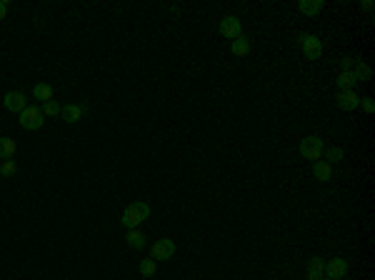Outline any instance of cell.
I'll return each mask as SVG.
<instances>
[{"instance_id": "6da1fadb", "label": "cell", "mask_w": 375, "mask_h": 280, "mask_svg": "<svg viewBox=\"0 0 375 280\" xmlns=\"http://www.w3.org/2000/svg\"><path fill=\"white\" fill-rule=\"evenodd\" d=\"M148 215H150V205H148V203H143V200L130 203L128 208L123 210V215H120V225H123V228H128V230L140 228V223H143V220H148Z\"/></svg>"}, {"instance_id": "d6986e66", "label": "cell", "mask_w": 375, "mask_h": 280, "mask_svg": "<svg viewBox=\"0 0 375 280\" xmlns=\"http://www.w3.org/2000/svg\"><path fill=\"white\" fill-rule=\"evenodd\" d=\"M33 98L40 100V103H48V100H53V88H50L48 83H38V85L33 88Z\"/></svg>"}, {"instance_id": "9a60e30c", "label": "cell", "mask_w": 375, "mask_h": 280, "mask_svg": "<svg viewBox=\"0 0 375 280\" xmlns=\"http://www.w3.org/2000/svg\"><path fill=\"white\" fill-rule=\"evenodd\" d=\"M325 275V263H323V258H313L310 263H308V280H320Z\"/></svg>"}, {"instance_id": "9c48e42d", "label": "cell", "mask_w": 375, "mask_h": 280, "mask_svg": "<svg viewBox=\"0 0 375 280\" xmlns=\"http://www.w3.org/2000/svg\"><path fill=\"white\" fill-rule=\"evenodd\" d=\"M220 35L228 38V40H235V38H240V35H243L240 20H238L235 15H225L223 20H220Z\"/></svg>"}, {"instance_id": "603a6c76", "label": "cell", "mask_w": 375, "mask_h": 280, "mask_svg": "<svg viewBox=\"0 0 375 280\" xmlns=\"http://www.w3.org/2000/svg\"><path fill=\"white\" fill-rule=\"evenodd\" d=\"M0 175L3 178H13L15 175V163L13 160H3L0 163Z\"/></svg>"}, {"instance_id": "2e32d148", "label": "cell", "mask_w": 375, "mask_h": 280, "mask_svg": "<svg viewBox=\"0 0 375 280\" xmlns=\"http://www.w3.org/2000/svg\"><path fill=\"white\" fill-rule=\"evenodd\" d=\"M15 150H18L15 140L8 138V135H0V160H10L15 155Z\"/></svg>"}, {"instance_id": "8fae6325", "label": "cell", "mask_w": 375, "mask_h": 280, "mask_svg": "<svg viewBox=\"0 0 375 280\" xmlns=\"http://www.w3.org/2000/svg\"><path fill=\"white\" fill-rule=\"evenodd\" d=\"M313 175H315V180L328 183V180L333 178V165H328L325 160H315V163H313Z\"/></svg>"}, {"instance_id": "7402d4cb", "label": "cell", "mask_w": 375, "mask_h": 280, "mask_svg": "<svg viewBox=\"0 0 375 280\" xmlns=\"http://www.w3.org/2000/svg\"><path fill=\"white\" fill-rule=\"evenodd\" d=\"M43 115H48V118H53V115H60V103L58 100H48V103H43Z\"/></svg>"}, {"instance_id": "277c9868", "label": "cell", "mask_w": 375, "mask_h": 280, "mask_svg": "<svg viewBox=\"0 0 375 280\" xmlns=\"http://www.w3.org/2000/svg\"><path fill=\"white\" fill-rule=\"evenodd\" d=\"M298 43H300V48H303V55H305L308 60H318V58L323 55V43H320V38H315V35H300Z\"/></svg>"}, {"instance_id": "e0dca14e", "label": "cell", "mask_w": 375, "mask_h": 280, "mask_svg": "<svg viewBox=\"0 0 375 280\" xmlns=\"http://www.w3.org/2000/svg\"><path fill=\"white\" fill-rule=\"evenodd\" d=\"M323 155H325V163H328V165H338V163L345 158V150H343L340 145H333V148H325Z\"/></svg>"}, {"instance_id": "30bf717a", "label": "cell", "mask_w": 375, "mask_h": 280, "mask_svg": "<svg viewBox=\"0 0 375 280\" xmlns=\"http://www.w3.org/2000/svg\"><path fill=\"white\" fill-rule=\"evenodd\" d=\"M60 115H63V120H65V123H78V120L85 115V108H83V105L70 103V105H63V108H60Z\"/></svg>"}, {"instance_id": "5b68a950", "label": "cell", "mask_w": 375, "mask_h": 280, "mask_svg": "<svg viewBox=\"0 0 375 280\" xmlns=\"http://www.w3.org/2000/svg\"><path fill=\"white\" fill-rule=\"evenodd\" d=\"M173 255H175V243L170 238H160L150 248V258L153 260H170Z\"/></svg>"}, {"instance_id": "ac0fdd59", "label": "cell", "mask_w": 375, "mask_h": 280, "mask_svg": "<svg viewBox=\"0 0 375 280\" xmlns=\"http://www.w3.org/2000/svg\"><path fill=\"white\" fill-rule=\"evenodd\" d=\"M125 243H128L130 248L140 250V248H145V235H143L138 228H133V230H128V233H125Z\"/></svg>"}, {"instance_id": "5bb4252c", "label": "cell", "mask_w": 375, "mask_h": 280, "mask_svg": "<svg viewBox=\"0 0 375 280\" xmlns=\"http://www.w3.org/2000/svg\"><path fill=\"white\" fill-rule=\"evenodd\" d=\"M338 90H353L355 85H358V80H355V75H353V70H340V75H338Z\"/></svg>"}, {"instance_id": "cb8c5ba5", "label": "cell", "mask_w": 375, "mask_h": 280, "mask_svg": "<svg viewBox=\"0 0 375 280\" xmlns=\"http://www.w3.org/2000/svg\"><path fill=\"white\" fill-rule=\"evenodd\" d=\"M355 63H358V58H353V55H343V58H340V68L343 70H353Z\"/></svg>"}, {"instance_id": "52a82bcc", "label": "cell", "mask_w": 375, "mask_h": 280, "mask_svg": "<svg viewBox=\"0 0 375 280\" xmlns=\"http://www.w3.org/2000/svg\"><path fill=\"white\" fill-rule=\"evenodd\" d=\"M3 105H5V110H10V113H18V115H20V113L28 108V98H25L23 93L13 90V93H5Z\"/></svg>"}, {"instance_id": "ba28073f", "label": "cell", "mask_w": 375, "mask_h": 280, "mask_svg": "<svg viewBox=\"0 0 375 280\" xmlns=\"http://www.w3.org/2000/svg\"><path fill=\"white\" fill-rule=\"evenodd\" d=\"M348 275V260L345 258H333L325 263V278L330 280H343Z\"/></svg>"}, {"instance_id": "7a4b0ae2", "label": "cell", "mask_w": 375, "mask_h": 280, "mask_svg": "<svg viewBox=\"0 0 375 280\" xmlns=\"http://www.w3.org/2000/svg\"><path fill=\"white\" fill-rule=\"evenodd\" d=\"M323 150H325V143L318 138V135H308V138L300 140V155L305 158V160H320V155H323Z\"/></svg>"}, {"instance_id": "7c38bea8", "label": "cell", "mask_w": 375, "mask_h": 280, "mask_svg": "<svg viewBox=\"0 0 375 280\" xmlns=\"http://www.w3.org/2000/svg\"><path fill=\"white\" fill-rule=\"evenodd\" d=\"M230 53H233L235 58H245V55L250 53V38H245V35L235 38V40L230 43Z\"/></svg>"}, {"instance_id": "44dd1931", "label": "cell", "mask_w": 375, "mask_h": 280, "mask_svg": "<svg viewBox=\"0 0 375 280\" xmlns=\"http://www.w3.org/2000/svg\"><path fill=\"white\" fill-rule=\"evenodd\" d=\"M155 268H158V260H153V258L140 260V275L143 278H153L155 275Z\"/></svg>"}, {"instance_id": "d4e9b609", "label": "cell", "mask_w": 375, "mask_h": 280, "mask_svg": "<svg viewBox=\"0 0 375 280\" xmlns=\"http://www.w3.org/2000/svg\"><path fill=\"white\" fill-rule=\"evenodd\" d=\"M360 105H363V110L365 113H375V103H373V98L368 95V98H360Z\"/></svg>"}, {"instance_id": "ffe728a7", "label": "cell", "mask_w": 375, "mask_h": 280, "mask_svg": "<svg viewBox=\"0 0 375 280\" xmlns=\"http://www.w3.org/2000/svg\"><path fill=\"white\" fill-rule=\"evenodd\" d=\"M353 75H355V80H358V83H365V80H370L373 70H370V65H368V63L358 60V63H355V68H353Z\"/></svg>"}, {"instance_id": "484cf974", "label": "cell", "mask_w": 375, "mask_h": 280, "mask_svg": "<svg viewBox=\"0 0 375 280\" xmlns=\"http://www.w3.org/2000/svg\"><path fill=\"white\" fill-rule=\"evenodd\" d=\"M8 8H10V3H8V0H0V20H5V15H8Z\"/></svg>"}, {"instance_id": "4fadbf2b", "label": "cell", "mask_w": 375, "mask_h": 280, "mask_svg": "<svg viewBox=\"0 0 375 280\" xmlns=\"http://www.w3.org/2000/svg\"><path fill=\"white\" fill-rule=\"evenodd\" d=\"M323 0H300L298 3V10L303 15H308V18H313V15H318L320 10H323Z\"/></svg>"}, {"instance_id": "8992f818", "label": "cell", "mask_w": 375, "mask_h": 280, "mask_svg": "<svg viewBox=\"0 0 375 280\" xmlns=\"http://www.w3.org/2000/svg\"><path fill=\"white\" fill-rule=\"evenodd\" d=\"M335 103H338L340 110H348V113H350V110L360 108V95H358L355 90H338Z\"/></svg>"}, {"instance_id": "3957f363", "label": "cell", "mask_w": 375, "mask_h": 280, "mask_svg": "<svg viewBox=\"0 0 375 280\" xmlns=\"http://www.w3.org/2000/svg\"><path fill=\"white\" fill-rule=\"evenodd\" d=\"M43 123H45V115H43V110L35 108V105H28V108L20 113V125H23L25 130H40Z\"/></svg>"}, {"instance_id": "4316f807", "label": "cell", "mask_w": 375, "mask_h": 280, "mask_svg": "<svg viewBox=\"0 0 375 280\" xmlns=\"http://www.w3.org/2000/svg\"><path fill=\"white\" fill-rule=\"evenodd\" d=\"M320 280H330V278H320Z\"/></svg>"}]
</instances>
